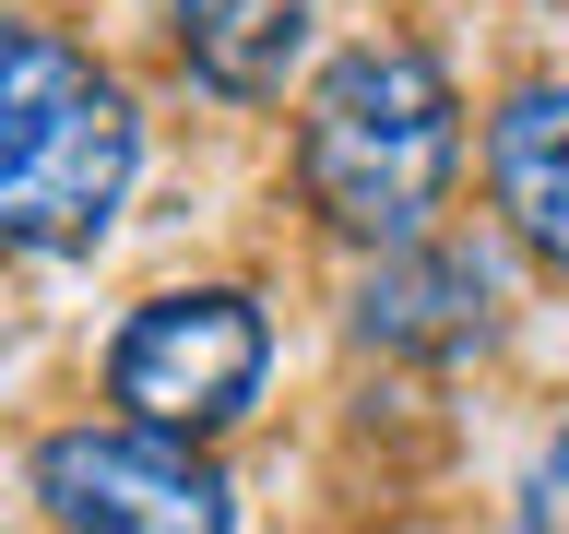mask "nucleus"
<instances>
[{"instance_id":"nucleus-1","label":"nucleus","mask_w":569,"mask_h":534,"mask_svg":"<svg viewBox=\"0 0 569 534\" xmlns=\"http://www.w3.org/2000/svg\"><path fill=\"white\" fill-rule=\"evenodd\" d=\"M462 178V83L427 36H356L297 96V202L345 249L439 238Z\"/></svg>"},{"instance_id":"nucleus-2","label":"nucleus","mask_w":569,"mask_h":534,"mask_svg":"<svg viewBox=\"0 0 569 534\" xmlns=\"http://www.w3.org/2000/svg\"><path fill=\"white\" fill-rule=\"evenodd\" d=\"M142 178L131 83L36 12H0V249L83 261Z\"/></svg>"},{"instance_id":"nucleus-3","label":"nucleus","mask_w":569,"mask_h":534,"mask_svg":"<svg viewBox=\"0 0 569 534\" xmlns=\"http://www.w3.org/2000/svg\"><path fill=\"white\" fill-rule=\"evenodd\" d=\"M273 380V309L249 285H154L107 333V404L154 439H226Z\"/></svg>"},{"instance_id":"nucleus-4","label":"nucleus","mask_w":569,"mask_h":534,"mask_svg":"<svg viewBox=\"0 0 569 534\" xmlns=\"http://www.w3.org/2000/svg\"><path fill=\"white\" fill-rule=\"evenodd\" d=\"M24 498L60 534H238V487L202 439H154L131 416H71L24 452Z\"/></svg>"},{"instance_id":"nucleus-5","label":"nucleus","mask_w":569,"mask_h":534,"mask_svg":"<svg viewBox=\"0 0 569 534\" xmlns=\"http://www.w3.org/2000/svg\"><path fill=\"white\" fill-rule=\"evenodd\" d=\"M345 333L368 356H416V368H451L498 333V261L475 238H403V249H368L356 274V309Z\"/></svg>"},{"instance_id":"nucleus-6","label":"nucleus","mask_w":569,"mask_h":534,"mask_svg":"<svg viewBox=\"0 0 569 534\" xmlns=\"http://www.w3.org/2000/svg\"><path fill=\"white\" fill-rule=\"evenodd\" d=\"M487 202L510 249L569 285V71H522L487 107Z\"/></svg>"},{"instance_id":"nucleus-7","label":"nucleus","mask_w":569,"mask_h":534,"mask_svg":"<svg viewBox=\"0 0 569 534\" xmlns=\"http://www.w3.org/2000/svg\"><path fill=\"white\" fill-rule=\"evenodd\" d=\"M309 24H320V0H167L178 71L226 107H273L284 71L309 60Z\"/></svg>"},{"instance_id":"nucleus-8","label":"nucleus","mask_w":569,"mask_h":534,"mask_svg":"<svg viewBox=\"0 0 569 534\" xmlns=\"http://www.w3.org/2000/svg\"><path fill=\"white\" fill-rule=\"evenodd\" d=\"M522 534H569V416L533 439V463H522Z\"/></svg>"}]
</instances>
